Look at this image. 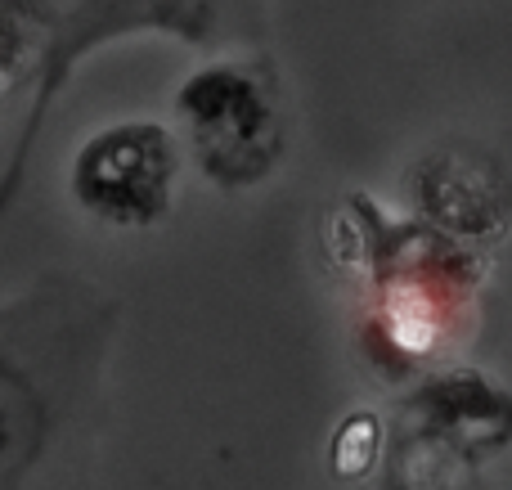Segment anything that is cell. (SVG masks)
Instances as JSON below:
<instances>
[{"instance_id": "obj_1", "label": "cell", "mask_w": 512, "mask_h": 490, "mask_svg": "<svg viewBox=\"0 0 512 490\" xmlns=\"http://www.w3.org/2000/svg\"><path fill=\"white\" fill-rule=\"evenodd\" d=\"M0 5L36 32L32 95L18 122L14 153L0 171V225L23 194L27 167L45 140L54 104L99 50L135 36H167L203 54H221L265 50L270 36V0H0Z\"/></svg>"}, {"instance_id": "obj_2", "label": "cell", "mask_w": 512, "mask_h": 490, "mask_svg": "<svg viewBox=\"0 0 512 490\" xmlns=\"http://www.w3.org/2000/svg\"><path fill=\"white\" fill-rule=\"evenodd\" d=\"M104 342V306L68 279L0 302V490L50 482Z\"/></svg>"}, {"instance_id": "obj_3", "label": "cell", "mask_w": 512, "mask_h": 490, "mask_svg": "<svg viewBox=\"0 0 512 490\" xmlns=\"http://www.w3.org/2000/svg\"><path fill=\"white\" fill-rule=\"evenodd\" d=\"M185 162L221 194H252L288 158V95L265 50H221L171 95Z\"/></svg>"}, {"instance_id": "obj_4", "label": "cell", "mask_w": 512, "mask_h": 490, "mask_svg": "<svg viewBox=\"0 0 512 490\" xmlns=\"http://www.w3.org/2000/svg\"><path fill=\"white\" fill-rule=\"evenodd\" d=\"M512 446V392L477 369H436L400 401L382 490H468Z\"/></svg>"}, {"instance_id": "obj_5", "label": "cell", "mask_w": 512, "mask_h": 490, "mask_svg": "<svg viewBox=\"0 0 512 490\" xmlns=\"http://www.w3.org/2000/svg\"><path fill=\"white\" fill-rule=\"evenodd\" d=\"M180 176V135L158 117H117L95 126L68 158V194L77 212L117 234L158 230L176 212Z\"/></svg>"}]
</instances>
